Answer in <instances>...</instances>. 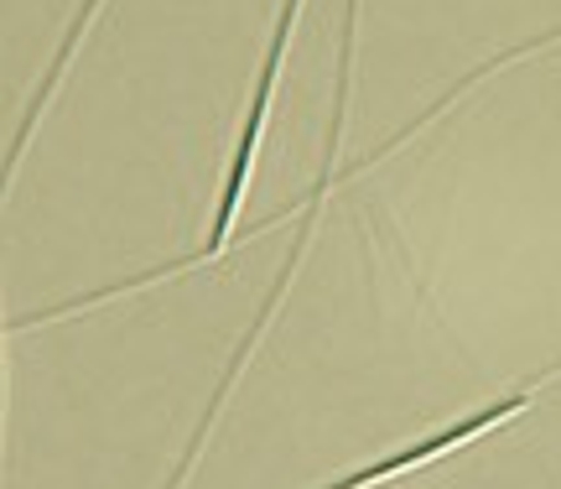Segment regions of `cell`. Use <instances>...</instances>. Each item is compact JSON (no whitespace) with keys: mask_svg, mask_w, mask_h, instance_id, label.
Wrapping results in <instances>:
<instances>
[{"mask_svg":"<svg viewBox=\"0 0 561 489\" xmlns=\"http://www.w3.org/2000/svg\"><path fill=\"white\" fill-rule=\"evenodd\" d=\"M297 11H301V0H280L276 26H271V42H265L261 79H255V100H250V110H244L240 141H234V162H229V178H224L219 208H214V225H208V240H203L198 255H187V261H172V265H157V271H146V276H136V282H115V286H104V292H89V297H79V303H68V307H42V312H32V318H16V323H11V333H21V328H32V323H47V318H62V312H79V307L110 303L115 292H130V286H151V282H161V276H172V271H187V265L214 261L224 244H229V229H234V214H240L244 183H250V167H255V146H261L265 115H271V94H276L280 58H286V42H291V26H297Z\"/></svg>","mask_w":561,"mask_h":489,"instance_id":"6da1fadb","label":"cell"},{"mask_svg":"<svg viewBox=\"0 0 561 489\" xmlns=\"http://www.w3.org/2000/svg\"><path fill=\"white\" fill-rule=\"evenodd\" d=\"M94 5L100 0H83V11H79V21H73V32L62 37V47H58V62L47 68V79H42V89H37V100L26 104V115H21V130H16V146H11V167L21 162V146H26V136H32V121H37V110L47 104V94L58 89V79H62V68H68V58H73V42H79V32L89 26V16H94Z\"/></svg>","mask_w":561,"mask_h":489,"instance_id":"7a4b0ae2","label":"cell"}]
</instances>
